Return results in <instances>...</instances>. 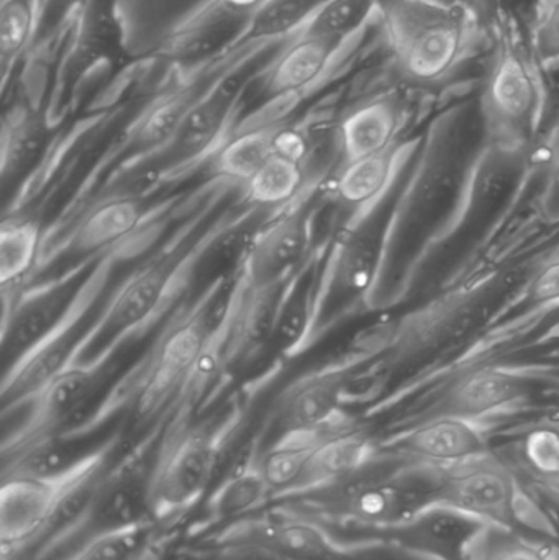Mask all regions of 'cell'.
Returning a JSON list of instances; mask_svg holds the SVG:
<instances>
[{"label": "cell", "mask_w": 559, "mask_h": 560, "mask_svg": "<svg viewBox=\"0 0 559 560\" xmlns=\"http://www.w3.org/2000/svg\"><path fill=\"white\" fill-rule=\"evenodd\" d=\"M318 271L321 268L314 262V258L308 259L304 268L289 280L282 293L271 342L286 355L307 348Z\"/></svg>", "instance_id": "26"}, {"label": "cell", "mask_w": 559, "mask_h": 560, "mask_svg": "<svg viewBox=\"0 0 559 560\" xmlns=\"http://www.w3.org/2000/svg\"><path fill=\"white\" fill-rule=\"evenodd\" d=\"M161 558V549L158 546V539L153 542V545L148 546L141 555H138L133 560H160Z\"/></svg>", "instance_id": "43"}, {"label": "cell", "mask_w": 559, "mask_h": 560, "mask_svg": "<svg viewBox=\"0 0 559 560\" xmlns=\"http://www.w3.org/2000/svg\"><path fill=\"white\" fill-rule=\"evenodd\" d=\"M220 2L225 3L229 9L235 10V12L252 16L265 0H220Z\"/></svg>", "instance_id": "42"}, {"label": "cell", "mask_w": 559, "mask_h": 560, "mask_svg": "<svg viewBox=\"0 0 559 560\" xmlns=\"http://www.w3.org/2000/svg\"><path fill=\"white\" fill-rule=\"evenodd\" d=\"M443 502L505 529L517 522L519 486L514 474L491 453L449 469Z\"/></svg>", "instance_id": "14"}, {"label": "cell", "mask_w": 559, "mask_h": 560, "mask_svg": "<svg viewBox=\"0 0 559 560\" xmlns=\"http://www.w3.org/2000/svg\"><path fill=\"white\" fill-rule=\"evenodd\" d=\"M400 72L417 84L446 78L462 61L473 22L455 3L377 0Z\"/></svg>", "instance_id": "2"}, {"label": "cell", "mask_w": 559, "mask_h": 560, "mask_svg": "<svg viewBox=\"0 0 559 560\" xmlns=\"http://www.w3.org/2000/svg\"><path fill=\"white\" fill-rule=\"evenodd\" d=\"M225 280L217 279L189 308L170 322L148 352L143 368L130 381H125L131 387V395L135 390L140 418L148 420L160 413L164 418L193 377L216 332L212 312L225 289Z\"/></svg>", "instance_id": "3"}, {"label": "cell", "mask_w": 559, "mask_h": 560, "mask_svg": "<svg viewBox=\"0 0 559 560\" xmlns=\"http://www.w3.org/2000/svg\"><path fill=\"white\" fill-rule=\"evenodd\" d=\"M555 359H557V361H558V365H559V351H558V352H555Z\"/></svg>", "instance_id": "44"}, {"label": "cell", "mask_w": 559, "mask_h": 560, "mask_svg": "<svg viewBox=\"0 0 559 560\" xmlns=\"http://www.w3.org/2000/svg\"><path fill=\"white\" fill-rule=\"evenodd\" d=\"M147 222V207L131 194H112L92 206L72 230L66 252L82 258L128 252Z\"/></svg>", "instance_id": "18"}, {"label": "cell", "mask_w": 559, "mask_h": 560, "mask_svg": "<svg viewBox=\"0 0 559 560\" xmlns=\"http://www.w3.org/2000/svg\"><path fill=\"white\" fill-rule=\"evenodd\" d=\"M124 255L130 253H107L101 256L68 313L36 345L7 368L0 390L3 415L25 407L46 384L78 358L79 346L94 325L92 319L98 315L92 318V310L101 305L117 262H120Z\"/></svg>", "instance_id": "4"}, {"label": "cell", "mask_w": 559, "mask_h": 560, "mask_svg": "<svg viewBox=\"0 0 559 560\" xmlns=\"http://www.w3.org/2000/svg\"><path fill=\"white\" fill-rule=\"evenodd\" d=\"M394 189L376 206L351 217L327 253L318 271L307 348L364 303L373 289L383 266L391 223L400 206Z\"/></svg>", "instance_id": "1"}, {"label": "cell", "mask_w": 559, "mask_h": 560, "mask_svg": "<svg viewBox=\"0 0 559 560\" xmlns=\"http://www.w3.org/2000/svg\"><path fill=\"white\" fill-rule=\"evenodd\" d=\"M348 420L321 428H292L284 430L279 440L259 457L263 474L271 487L276 500L284 499L301 480L308 460L322 443Z\"/></svg>", "instance_id": "24"}, {"label": "cell", "mask_w": 559, "mask_h": 560, "mask_svg": "<svg viewBox=\"0 0 559 560\" xmlns=\"http://www.w3.org/2000/svg\"><path fill=\"white\" fill-rule=\"evenodd\" d=\"M315 207L295 203L263 226L249 243L242 266L246 289L284 287L312 258Z\"/></svg>", "instance_id": "12"}, {"label": "cell", "mask_w": 559, "mask_h": 560, "mask_svg": "<svg viewBox=\"0 0 559 560\" xmlns=\"http://www.w3.org/2000/svg\"><path fill=\"white\" fill-rule=\"evenodd\" d=\"M538 206H540L541 215L547 222H559V135L548 148Z\"/></svg>", "instance_id": "38"}, {"label": "cell", "mask_w": 559, "mask_h": 560, "mask_svg": "<svg viewBox=\"0 0 559 560\" xmlns=\"http://www.w3.org/2000/svg\"><path fill=\"white\" fill-rule=\"evenodd\" d=\"M377 10V0H328L302 32L345 45Z\"/></svg>", "instance_id": "34"}, {"label": "cell", "mask_w": 559, "mask_h": 560, "mask_svg": "<svg viewBox=\"0 0 559 560\" xmlns=\"http://www.w3.org/2000/svg\"><path fill=\"white\" fill-rule=\"evenodd\" d=\"M524 457L528 467L550 483L559 482V424H540L525 436Z\"/></svg>", "instance_id": "35"}, {"label": "cell", "mask_w": 559, "mask_h": 560, "mask_svg": "<svg viewBox=\"0 0 559 560\" xmlns=\"http://www.w3.org/2000/svg\"><path fill=\"white\" fill-rule=\"evenodd\" d=\"M209 560H295L266 548L263 545L249 541L217 542L216 551Z\"/></svg>", "instance_id": "39"}, {"label": "cell", "mask_w": 559, "mask_h": 560, "mask_svg": "<svg viewBox=\"0 0 559 560\" xmlns=\"http://www.w3.org/2000/svg\"><path fill=\"white\" fill-rule=\"evenodd\" d=\"M220 453L219 434L206 430H184L163 441L151 483V518L164 525L193 509L209 490Z\"/></svg>", "instance_id": "8"}, {"label": "cell", "mask_w": 559, "mask_h": 560, "mask_svg": "<svg viewBox=\"0 0 559 560\" xmlns=\"http://www.w3.org/2000/svg\"><path fill=\"white\" fill-rule=\"evenodd\" d=\"M466 15L471 20L473 25L489 23L501 12L502 0H455Z\"/></svg>", "instance_id": "41"}, {"label": "cell", "mask_w": 559, "mask_h": 560, "mask_svg": "<svg viewBox=\"0 0 559 560\" xmlns=\"http://www.w3.org/2000/svg\"><path fill=\"white\" fill-rule=\"evenodd\" d=\"M486 560H555L544 549L521 541H508L491 549Z\"/></svg>", "instance_id": "40"}, {"label": "cell", "mask_w": 559, "mask_h": 560, "mask_svg": "<svg viewBox=\"0 0 559 560\" xmlns=\"http://www.w3.org/2000/svg\"><path fill=\"white\" fill-rule=\"evenodd\" d=\"M279 125L242 128L238 133L223 143L216 154V170L219 176L235 183L248 184L271 156L276 147V131Z\"/></svg>", "instance_id": "27"}, {"label": "cell", "mask_w": 559, "mask_h": 560, "mask_svg": "<svg viewBox=\"0 0 559 560\" xmlns=\"http://www.w3.org/2000/svg\"><path fill=\"white\" fill-rule=\"evenodd\" d=\"M348 375V368L335 365L304 375L286 388L278 404V417L284 430L328 427L345 420Z\"/></svg>", "instance_id": "19"}, {"label": "cell", "mask_w": 559, "mask_h": 560, "mask_svg": "<svg viewBox=\"0 0 559 560\" xmlns=\"http://www.w3.org/2000/svg\"><path fill=\"white\" fill-rule=\"evenodd\" d=\"M328 0H265L249 19L246 35L276 43L298 36Z\"/></svg>", "instance_id": "30"}, {"label": "cell", "mask_w": 559, "mask_h": 560, "mask_svg": "<svg viewBox=\"0 0 559 560\" xmlns=\"http://www.w3.org/2000/svg\"><path fill=\"white\" fill-rule=\"evenodd\" d=\"M118 438L91 451L51 477H5L0 490V545L3 560L15 558L45 528L62 497L95 466L114 456Z\"/></svg>", "instance_id": "7"}, {"label": "cell", "mask_w": 559, "mask_h": 560, "mask_svg": "<svg viewBox=\"0 0 559 560\" xmlns=\"http://www.w3.org/2000/svg\"><path fill=\"white\" fill-rule=\"evenodd\" d=\"M400 127L403 112L394 98L377 97L358 105L338 124L343 164L373 156L393 147L399 141Z\"/></svg>", "instance_id": "23"}, {"label": "cell", "mask_w": 559, "mask_h": 560, "mask_svg": "<svg viewBox=\"0 0 559 560\" xmlns=\"http://www.w3.org/2000/svg\"><path fill=\"white\" fill-rule=\"evenodd\" d=\"M225 541L256 542L295 560H341L348 555L324 520L284 502L230 523L217 538Z\"/></svg>", "instance_id": "13"}, {"label": "cell", "mask_w": 559, "mask_h": 560, "mask_svg": "<svg viewBox=\"0 0 559 560\" xmlns=\"http://www.w3.org/2000/svg\"><path fill=\"white\" fill-rule=\"evenodd\" d=\"M380 451L366 431L354 424H343L318 446L298 486L279 502L299 499L341 482L366 466Z\"/></svg>", "instance_id": "20"}, {"label": "cell", "mask_w": 559, "mask_h": 560, "mask_svg": "<svg viewBox=\"0 0 559 560\" xmlns=\"http://www.w3.org/2000/svg\"><path fill=\"white\" fill-rule=\"evenodd\" d=\"M485 108L494 147L521 156L531 150L540 120L541 89L531 61L517 49L499 56L486 88Z\"/></svg>", "instance_id": "10"}, {"label": "cell", "mask_w": 559, "mask_h": 560, "mask_svg": "<svg viewBox=\"0 0 559 560\" xmlns=\"http://www.w3.org/2000/svg\"><path fill=\"white\" fill-rule=\"evenodd\" d=\"M160 523L154 520L101 533L82 541L59 560H133L156 541Z\"/></svg>", "instance_id": "32"}, {"label": "cell", "mask_w": 559, "mask_h": 560, "mask_svg": "<svg viewBox=\"0 0 559 560\" xmlns=\"http://www.w3.org/2000/svg\"><path fill=\"white\" fill-rule=\"evenodd\" d=\"M39 242L38 223L22 217L3 220L0 229V283L3 290L25 283L38 261Z\"/></svg>", "instance_id": "28"}, {"label": "cell", "mask_w": 559, "mask_h": 560, "mask_svg": "<svg viewBox=\"0 0 559 560\" xmlns=\"http://www.w3.org/2000/svg\"><path fill=\"white\" fill-rule=\"evenodd\" d=\"M42 0H3L0 15V55L3 81L35 43Z\"/></svg>", "instance_id": "33"}, {"label": "cell", "mask_w": 559, "mask_h": 560, "mask_svg": "<svg viewBox=\"0 0 559 560\" xmlns=\"http://www.w3.org/2000/svg\"><path fill=\"white\" fill-rule=\"evenodd\" d=\"M98 258L81 259L56 278L23 283L2 293V351L5 361L20 358L68 313Z\"/></svg>", "instance_id": "9"}, {"label": "cell", "mask_w": 559, "mask_h": 560, "mask_svg": "<svg viewBox=\"0 0 559 560\" xmlns=\"http://www.w3.org/2000/svg\"><path fill=\"white\" fill-rule=\"evenodd\" d=\"M135 339L130 336L110 339L94 355L75 359L46 384L25 405L28 413L22 423L3 440V463L45 441L71 433L115 355Z\"/></svg>", "instance_id": "6"}, {"label": "cell", "mask_w": 559, "mask_h": 560, "mask_svg": "<svg viewBox=\"0 0 559 560\" xmlns=\"http://www.w3.org/2000/svg\"><path fill=\"white\" fill-rule=\"evenodd\" d=\"M522 303L535 310L558 308L559 306V252L548 256L532 271L522 290Z\"/></svg>", "instance_id": "36"}, {"label": "cell", "mask_w": 559, "mask_h": 560, "mask_svg": "<svg viewBox=\"0 0 559 560\" xmlns=\"http://www.w3.org/2000/svg\"><path fill=\"white\" fill-rule=\"evenodd\" d=\"M534 48L541 61L559 59V0H550L538 16Z\"/></svg>", "instance_id": "37"}, {"label": "cell", "mask_w": 559, "mask_h": 560, "mask_svg": "<svg viewBox=\"0 0 559 560\" xmlns=\"http://www.w3.org/2000/svg\"><path fill=\"white\" fill-rule=\"evenodd\" d=\"M409 150V144L397 141L373 156L345 163L335 177V199L353 217L376 206L396 186Z\"/></svg>", "instance_id": "22"}, {"label": "cell", "mask_w": 559, "mask_h": 560, "mask_svg": "<svg viewBox=\"0 0 559 560\" xmlns=\"http://www.w3.org/2000/svg\"><path fill=\"white\" fill-rule=\"evenodd\" d=\"M216 238H220V235ZM190 242H194L193 233L184 232L166 253L151 259L121 282L117 292L108 296L79 346V359L89 355L92 346L97 345L105 335L110 341L121 336L138 338L144 332L160 315L161 308L170 303L171 293L177 289V279L186 272V266H193L199 253L206 252L207 243L190 245Z\"/></svg>", "instance_id": "5"}, {"label": "cell", "mask_w": 559, "mask_h": 560, "mask_svg": "<svg viewBox=\"0 0 559 560\" xmlns=\"http://www.w3.org/2000/svg\"><path fill=\"white\" fill-rule=\"evenodd\" d=\"M249 19L220 0H207L171 32L158 55L184 72L193 71L236 45L246 35Z\"/></svg>", "instance_id": "15"}, {"label": "cell", "mask_w": 559, "mask_h": 560, "mask_svg": "<svg viewBox=\"0 0 559 560\" xmlns=\"http://www.w3.org/2000/svg\"><path fill=\"white\" fill-rule=\"evenodd\" d=\"M491 529L498 528L439 502L394 529L393 535L412 551L440 560H465Z\"/></svg>", "instance_id": "17"}, {"label": "cell", "mask_w": 559, "mask_h": 560, "mask_svg": "<svg viewBox=\"0 0 559 560\" xmlns=\"http://www.w3.org/2000/svg\"><path fill=\"white\" fill-rule=\"evenodd\" d=\"M397 451L409 459L443 469L491 453L482 423L453 415L423 417L403 434Z\"/></svg>", "instance_id": "16"}, {"label": "cell", "mask_w": 559, "mask_h": 560, "mask_svg": "<svg viewBox=\"0 0 559 560\" xmlns=\"http://www.w3.org/2000/svg\"><path fill=\"white\" fill-rule=\"evenodd\" d=\"M340 43L301 32L286 43L265 74V91L275 98L299 97L314 88L341 49Z\"/></svg>", "instance_id": "21"}, {"label": "cell", "mask_w": 559, "mask_h": 560, "mask_svg": "<svg viewBox=\"0 0 559 560\" xmlns=\"http://www.w3.org/2000/svg\"><path fill=\"white\" fill-rule=\"evenodd\" d=\"M304 186L301 160L275 147L261 170L245 184V190L249 202L255 206L278 207L298 199Z\"/></svg>", "instance_id": "29"}, {"label": "cell", "mask_w": 559, "mask_h": 560, "mask_svg": "<svg viewBox=\"0 0 559 560\" xmlns=\"http://www.w3.org/2000/svg\"><path fill=\"white\" fill-rule=\"evenodd\" d=\"M46 125L36 108L16 105L5 115L2 128V176L22 171L42 150Z\"/></svg>", "instance_id": "31"}, {"label": "cell", "mask_w": 559, "mask_h": 560, "mask_svg": "<svg viewBox=\"0 0 559 560\" xmlns=\"http://www.w3.org/2000/svg\"><path fill=\"white\" fill-rule=\"evenodd\" d=\"M261 456H252L238 464L210 493L206 503L209 523L240 522L263 512L275 502L271 487L261 469Z\"/></svg>", "instance_id": "25"}, {"label": "cell", "mask_w": 559, "mask_h": 560, "mask_svg": "<svg viewBox=\"0 0 559 560\" xmlns=\"http://www.w3.org/2000/svg\"><path fill=\"white\" fill-rule=\"evenodd\" d=\"M554 365H482L456 377L430 415H453L485 423L521 407L531 398L535 384L547 382Z\"/></svg>", "instance_id": "11"}]
</instances>
